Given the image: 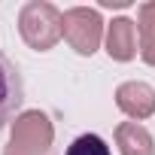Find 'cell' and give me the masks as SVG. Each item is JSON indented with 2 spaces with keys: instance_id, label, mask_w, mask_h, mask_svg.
<instances>
[{
  "instance_id": "6da1fadb",
  "label": "cell",
  "mask_w": 155,
  "mask_h": 155,
  "mask_svg": "<svg viewBox=\"0 0 155 155\" xmlns=\"http://www.w3.org/2000/svg\"><path fill=\"white\" fill-rule=\"evenodd\" d=\"M61 12L52 6V3H40V0H34V3H28L18 15V28H21V37L31 49L37 52H46L52 49L64 34H61Z\"/></svg>"
},
{
  "instance_id": "7a4b0ae2",
  "label": "cell",
  "mask_w": 155,
  "mask_h": 155,
  "mask_svg": "<svg viewBox=\"0 0 155 155\" xmlns=\"http://www.w3.org/2000/svg\"><path fill=\"white\" fill-rule=\"evenodd\" d=\"M49 149H52V125L40 110H31L15 122L12 140L3 155H49Z\"/></svg>"
},
{
  "instance_id": "3957f363",
  "label": "cell",
  "mask_w": 155,
  "mask_h": 155,
  "mask_svg": "<svg viewBox=\"0 0 155 155\" xmlns=\"http://www.w3.org/2000/svg\"><path fill=\"white\" fill-rule=\"evenodd\" d=\"M61 34H64V40L79 55H94L97 46H101V37H104V21H101V15L94 9L76 6V9H67L64 12Z\"/></svg>"
},
{
  "instance_id": "277c9868",
  "label": "cell",
  "mask_w": 155,
  "mask_h": 155,
  "mask_svg": "<svg viewBox=\"0 0 155 155\" xmlns=\"http://www.w3.org/2000/svg\"><path fill=\"white\" fill-rule=\"evenodd\" d=\"M21 101H25V85L18 67L6 55H0V128H6V122L18 113Z\"/></svg>"
},
{
  "instance_id": "5b68a950",
  "label": "cell",
  "mask_w": 155,
  "mask_h": 155,
  "mask_svg": "<svg viewBox=\"0 0 155 155\" xmlns=\"http://www.w3.org/2000/svg\"><path fill=\"white\" fill-rule=\"evenodd\" d=\"M116 104L131 119H149L155 113V88L146 82H122L116 88Z\"/></svg>"
},
{
  "instance_id": "8992f818",
  "label": "cell",
  "mask_w": 155,
  "mask_h": 155,
  "mask_svg": "<svg viewBox=\"0 0 155 155\" xmlns=\"http://www.w3.org/2000/svg\"><path fill=\"white\" fill-rule=\"evenodd\" d=\"M107 52L116 61H131L137 55V25L131 18H113L107 31Z\"/></svg>"
},
{
  "instance_id": "52a82bcc",
  "label": "cell",
  "mask_w": 155,
  "mask_h": 155,
  "mask_svg": "<svg viewBox=\"0 0 155 155\" xmlns=\"http://www.w3.org/2000/svg\"><path fill=\"white\" fill-rule=\"evenodd\" d=\"M116 146L122 155H155V140L140 122H122L116 128Z\"/></svg>"
},
{
  "instance_id": "ba28073f",
  "label": "cell",
  "mask_w": 155,
  "mask_h": 155,
  "mask_svg": "<svg viewBox=\"0 0 155 155\" xmlns=\"http://www.w3.org/2000/svg\"><path fill=\"white\" fill-rule=\"evenodd\" d=\"M137 34H140V58L155 67V3H143L140 6Z\"/></svg>"
},
{
  "instance_id": "9c48e42d",
  "label": "cell",
  "mask_w": 155,
  "mask_h": 155,
  "mask_svg": "<svg viewBox=\"0 0 155 155\" xmlns=\"http://www.w3.org/2000/svg\"><path fill=\"white\" fill-rule=\"evenodd\" d=\"M64 155H113V152H110V146L104 143V137H97V134H82V137H76V140L67 146Z\"/></svg>"
}]
</instances>
